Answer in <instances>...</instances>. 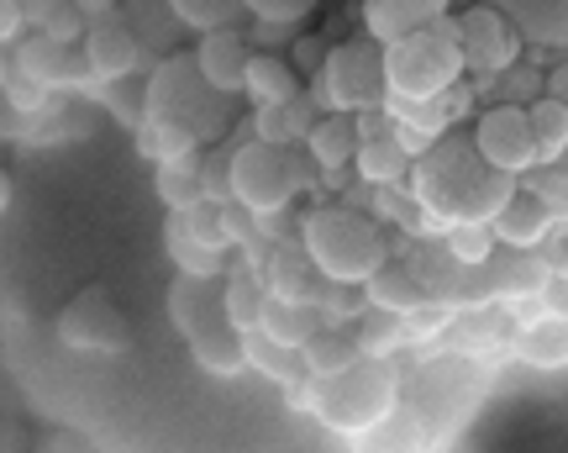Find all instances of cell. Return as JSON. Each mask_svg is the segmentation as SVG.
<instances>
[{"mask_svg":"<svg viewBox=\"0 0 568 453\" xmlns=\"http://www.w3.org/2000/svg\"><path fill=\"white\" fill-rule=\"evenodd\" d=\"M426 443H432L426 427L400 406V412L385 416L379 427H368L364 437H353V453H422Z\"/></svg>","mask_w":568,"mask_h":453,"instance_id":"cell-27","label":"cell"},{"mask_svg":"<svg viewBox=\"0 0 568 453\" xmlns=\"http://www.w3.org/2000/svg\"><path fill=\"white\" fill-rule=\"evenodd\" d=\"M59 338H63V349H74V353H126L132 328H126V311L116 306L111 290L84 285L59 311Z\"/></svg>","mask_w":568,"mask_h":453,"instance_id":"cell-9","label":"cell"},{"mask_svg":"<svg viewBox=\"0 0 568 453\" xmlns=\"http://www.w3.org/2000/svg\"><path fill=\"white\" fill-rule=\"evenodd\" d=\"M169 322L180 332L184 343H195L205 332L226 328L232 316H226V295L216 280H195V274H180L174 285H169Z\"/></svg>","mask_w":568,"mask_h":453,"instance_id":"cell-13","label":"cell"},{"mask_svg":"<svg viewBox=\"0 0 568 453\" xmlns=\"http://www.w3.org/2000/svg\"><path fill=\"white\" fill-rule=\"evenodd\" d=\"M264 274V285L274 301H295V306H322L326 295V274L311 264V253L301 243H284L268 253V264L258 269Z\"/></svg>","mask_w":568,"mask_h":453,"instance_id":"cell-15","label":"cell"},{"mask_svg":"<svg viewBox=\"0 0 568 453\" xmlns=\"http://www.w3.org/2000/svg\"><path fill=\"white\" fill-rule=\"evenodd\" d=\"M479 401V380L468 359H432L416 374V391H410L406 412L426 427V437H443L447 427H458L468 416V406Z\"/></svg>","mask_w":568,"mask_h":453,"instance_id":"cell-8","label":"cell"},{"mask_svg":"<svg viewBox=\"0 0 568 453\" xmlns=\"http://www.w3.org/2000/svg\"><path fill=\"white\" fill-rule=\"evenodd\" d=\"M322 311L316 306H295V301H274L268 295V311H264V338H274V343H284V349H305L316 332H322Z\"/></svg>","mask_w":568,"mask_h":453,"instance_id":"cell-24","label":"cell"},{"mask_svg":"<svg viewBox=\"0 0 568 453\" xmlns=\"http://www.w3.org/2000/svg\"><path fill=\"white\" fill-rule=\"evenodd\" d=\"M516 185L521 180H510L479 159L474 138H447V132L410 169V195L437 222V232L458 222H495V211L516 195Z\"/></svg>","mask_w":568,"mask_h":453,"instance_id":"cell-1","label":"cell"},{"mask_svg":"<svg viewBox=\"0 0 568 453\" xmlns=\"http://www.w3.org/2000/svg\"><path fill=\"white\" fill-rule=\"evenodd\" d=\"M243 6H247V11H253L258 21H290V27L316 11V0H243Z\"/></svg>","mask_w":568,"mask_h":453,"instance_id":"cell-41","label":"cell"},{"mask_svg":"<svg viewBox=\"0 0 568 453\" xmlns=\"http://www.w3.org/2000/svg\"><path fill=\"white\" fill-rule=\"evenodd\" d=\"M548 95V69H531V63H516L500 74V101L510 105H537Z\"/></svg>","mask_w":568,"mask_h":453,"instance_id":"cell-39","label":"cell"},{"mask_svg":"<svg viewBox=\"0 0 568 453\" xmlns=\"http://www.w3.org/2000/svg\"><path fill=\"white\" fill-rule=\"evenodd\" d=\"M395 412H400V374L385 359H358L353 370L316 385V416L343 437H364Z\"/></svg>","mask_w":568,"mask_h":453,"instance_id":"cell-5","label":"cell"},{"mask_svg":"<svg viewBox=\"0 0 568 453\" xmlns=\"http://www.w3.org/2000/svg\"><path fill=\"white\" fill-rule=\"evenodd\" d=\"M142 117L159 127H180L201 148H211L232 127V101L205 84L195 53H169L142 80Z\"/></svg>","mask_w":568,"mask_h":453,"instance_id":"cell-2","label":"cell"},{"mask_svg":"<svg viewBox=\"0 0 568 453\" xmlns=\"http://www.w3.org/2000/svg\"><path fill=\"white\" fill-rule=\"evenodd\" d=\"M542 306L552 316H568V274H548V285H542Z\"/></svg>","mask_w":568,"mask_h":453,"instance_id":"cell-46","label":"cell"},{"mask_svg":"<svg viewBox=\"0 0 568 453\" xmlns=\"http://www.w3.org/2000/svg\"><path fill=\"white\" fill-rule=\"evenodd\" d=\"M301 248L311 253V264L322 269L337 285L364 290L379 269L389 264V243L379 222L368 211L353 207H316L301 217Z\"/></svg>","mask_w":568,"mask_h":453,"instance_id":"cell-3","label":"cell"},{"mask_svg":"<svg viewBox=\"0 0 568 453\" xmlns=\"http://www.w3.org/2000/svg\"><path fill=\"white\" fill-rule=\"evenodd\" d=\"M195 63H201V74L211 90H222V95H237L247 90V69H253V42H247L243 27H222V32H205L195 48Z\"/></svg>","mask_w":568,"mask_h":453,"instance_id":"cell-14","label":"cell"},{"mask_svg":"<svg viewBox=\"0 0 568 453\" xmlns=\"http://www.w3.org/2000/svg\"><path fill=\"white\" fill-rule=\"evenodd\" d=\"M232 159H237V143H211L201 153V190L216 207H232Z\"/></svg>","mask_w":568,"mask_h":453,"instance_id":"cell-38","label":"cell"},{"mask_svg":"<svg viewBox=\"0 0 568 453\" xmlns=\"http://www.w3.org/2000/svg\"><path fill=\"white\" fill-rule=\"evenodd\" d=\"M163 248H169V259L180 264V274H195V280H222L226 274V253H216V248L195 243L190 232L180 226V217L169 211V222H163Z\"/></svg>","mask_w":568,"mask_h":453,"instance_id":"cell-25","label":"cell"},{"mask_svg":"<svg viewBox=\"0 0 568 453\" xmlns=\"http://www.w3.org/2000/svg\"><path fill=\"white\" fill-rule=\"evenodd\" d=\"M353 169H358V180H364V185H400L410 169H416V159H410L395 138H374V143L358 148Z\"/></svg>","mask_w":568,"mask_h":453,"instance_id":"cell-28","label":"cell"},{"mask_svg":"<svg viewBox=\"0 0 568 453\" xmlns=\"http://www.w3.org/2000/svg\"><path fill=\"white\" fill-rule=\"evenodd\" d=\"M495 243H500V238H495V226L489 222H458V226H447L443 232V248L464 269L489 264V259H495Z\"/></svg>","mask_w":568,"mask_h":453,"instance_id":"cell-36","label":"cell"},{"mask_svg":"<svg viewBox=\"0 0 568 453\" xmlns=\"http://www.w3.org/2000/svg\"><path fill=\"white\" fill-rule=\"evenodd\" d=\"M247 105L264 111V105H290L301 95V69L284 59V53H258L253 48V69H247Z\"/></svg>","mask_w":568,"mask_h":453,"instance_id":"cell-19","label":"cell"},{"mask_svg":"<svg viewBox=\"0 0 568 453\" xmlns=\"http://www.w3.org/2000/svg\"><path fill=\"white\" fill-rule=\"evenodd\" d=\"M27 74V80H38L42 90H63V84H84L90 80V63H84V53L74 59L63 42H53V38H27V42H17V59H11Z\"/></svg>","mask_w":568,"mask_h":453,"instance_id":"cell-17","label":"cell"},{"mask_svg":"<svg viewBox=\"0 0 568 453\" xmlns=\"http://www.w3.org/2000/svg\"><path fill=\"white\" fill-rule=\"evenodd\" d=\"M516 353H521L527 364H537V370L568 364V316H552V311L531 316L527 328L516 332Z\"/></svg>","mask_w":568,"mask_h":453,"instance_id":"cell-23","label":"cell"},{"mask_svg":"<svg viewBox=\"0 0 568 453\" xmlns=\"http://www.w3.org/2000/svg\"><path fill=\"white\" fill-rule=\"evenodd\" d=\"M301 195V180H295V164H290V148L274 143H237V159H232V201L243 211H253L258 222L280 217L290 201Z\"/></svg>","mask_w":568,"mask_h":453,"instance_id":"cell-7","label":"cell"},{"mask_svg":"<svg viewBox=\"0 0 568 453\" xmlns=\"http://www.w3.org/2000/svg\"><path fill=\"white\" fill-rule=\"evenodd\" d=\"M326 59H332V48H326L322 38H295L290 42V63H295L301 74H311V80L326 69Z\"/></svg>","mask_w":568,"mask_h":453,"instance_id":"cell-42","label":"cell"},{"mask_svg":"<svg viewBox=\"0 0 568 453\" xmlns=\"http://www.w3.org/2000/svg\"><path fill=\"white\" fill-rule=\"evenodd\" d=\"M205 153V148H201ZM201 153L195 159H180V164H159V201L169 211H190L205 201L201 190Z\"/></svg>","mask_w":568,"mask_h":453,"instance_id":"cell-35","label":"cell"},{"mask_svg":"<svg viewBox=\"0 0 568 453\" xmlns=\"http://www.w3.org/2000/svg\"><path fill=\"white\" fill-rule=\"evenodd\" d=\"M253 138H258V143H274V148H290L295 143L290 111H284V105H264V111H253Z\"/></svg>","mask_w":568,"mask_h":453,"instance_id":"cell-40","label":"cell"},{"mask_svg":"<svg viewBox=\"0 0 568 453\" xmlns=\"http://www.w3.org/2000/svg\"><path fill=\"white\" fill-rule=\"evenodd\" d=\"M426 6H432V11H437V17H443L447 6H453V0H426Z\"/></svg>","mask_w":568,"mask_h":453,"instance_id":"cell-49","label":"cell"},{"mask_svg":"<svg viewBox=\"0 0 568 453\" xmlns=\"http://www.w3.org/2000/svg\"><path fill=\"white\" fill-rule=\"evenodd\" d=\"M190 359H195L205 374H243L247 370V332H237L226 322V328L195 338V343H190Z\"/></svg>","mask_w":568,"mask_h":453,"instance_id":"cell-26","label":"cell"},{"mask_svg":"<svg viewBox=\"0 0 568 453\" xmlns=\"http://www.w3.org/2000/svg\"><path fill=\"white\" fill-rule=\"evenodd\" d=\"M122 11H126V21L138 27L142 48H148V53L159 48L163 59H169V42H174V32H180V17L169 11V0H126Z\"/></svg>","mask_w":568,"mask_h":453,"instance_id":"cell-34","label":"cell"},{"mask_svg":"<svg viewBox=\"0 0 568 453\" xmlns=\"http://www.w3.org/2000/svg\"><path fill=\"white\" fill-rule=\"evenodd\" d=\"M126 0H74V11H80V17H111V11H122Z\"/></svg>","mask_w":568,"mask_h":453,"instance_id":"cell-48","label":"cell"},{"mask_svg":"<svg viewBox=\"0 0 568 453\" xmlns=\"http://www.w3.org/2000/svg\"><path fill=\"white\" fill-rule=\"evenodd\" d=\"M284 111H290V127H295V143H305V138H311V127L326 117L316 95H295V101L284 105Z\"/></svg>","mask_w":568,"mask_h":453,"instance_id":"cell-44","label":"cell"},{"mask_svg":"<svg viewBox=\"0 0 568 453\" xmlns=\"http://www.w3.org/2000/svg\"><path fill=\"white\" fill-rule=\"evenodd\" d=\"M301 353H305V370L316 374V380H332V374L353 370V364L364 359L358 343H353V332H343V328H322Z\"/></svg>","mask_w":568,"mask_h":453,"instance_id":"cell-29","label":"cell"},{"mask_svg":"<svg viewBox=\"0 0 568 453\" xmlns=\"http://www.w3.org/2000/svg\"><path fill=\"white\" fill-rule=\"evenodd\" d=\"M80 53L90 63V80H101V84L132 80V74H142V63H148V48H142L138 27L126 21V11H111V17L90 21Z\"/></svg>","mask_w":568,"mask_h":453,"instance_id":"cell-12","label":"cell"},{"mask_svg":"<svg viewBox=\"0 0 568 453\" xmlns=\"http://www.w3.org/2000/svg\"><path fill=\"white\" fill-rule=\"evenodd\" d=\"M458 42H464V63L479 74V80H500L506 69H516V53H521V38L510 17H500L495 6H468L458 17Z\"/></svg>","mask_w":568,"mask_h":453,"instance_id":"cell-11","label":"cell"},{"mask_svg":"<svg viewBox=\"0 0 568 453\" xmlns=\"http://www.w3.org/2000/svg\"><path fill=\"white\" fill-rule=\"evenodd\" d=\"M247 370H258L264 380H274V385H290V380L305 374V353L284 349V343L264 338V332H247Z\"/></svg>","mask_w":568,"mask_h":453,"instance_id":"cell-33","label":"cell"},{"mask_svg":"<svg viewBox=\"0 0 568 453\" xmlns=\"http://www.w3.org/2000/svg\"><path fill=\"white\" fill-rule=\"evenodd\" d=\"M222 295H226V316H232V328L237 332H258L264 328V311H268V285H264V274L253 264H237L226 269V285H222Z\"/></svg>","mask_w":568,"mask_h":453,"instance_id":"cell-21","label":"cell"},{"mask_svg":"<svg viewBox=\"0 0 568 453\" xmlns=\"http://www.w3.org/2000/svg\"><path fill=\"white\" fill-rule=\"evenodd\" d=\"M521 190H531L552 211V222L568 226V159L564 164H537L531 174H521Z\"/></svg>","mask_w":568,"mask_h":453,"instance_id":"cell-37","label":"cell"},{"mask_svg":"<svg viewBox=\"0 0 568 453\" xmlns=\"http://www.w3.org/2000/svg\"><path fill=\"white\" fill-rule=\"evenodd\" d=\"M169 11L180 17L184 32H222V27H243L253 11L243 0H169Z\"/></svg>","mask_w":568,"mask_h":453,"instance_id":"cell-31","label":"cell"},{"mask_svg":"<svg viewBox=\"0 0 568 453\" xmlns=\"http://www.w3.org/2000/svg\"><path fill=\"white\" fill-rule=\"evenodd\" d=\"M495 238L506 248H516V253H537V248L548 243L552 232H558V222H552V211L531 195V190H521L516 185V195H510L506 207L495 211Z\"/></svg>","mask_w":568,"mask_h":453,"instance_id":"cell-16","label":"cell"},{"mask_svg":"<svg viewBox=\"0 0 568 453\" xmlns=\"http://www.w3.org/2000/svg\"><path fill=\"white\" fill-rule=\"evenodd\" d=\"M311 95L326 111H347V117H368V111H389V80H385V48L374 38L337 42L326 69L316 74Z\"/></svg>","mask_w":568,"mask_h":453,"instance_id":"cell-6","label":"cell"},{"mask_svg":"<svg viewBox=\"0 0 568 453\" xmlns=\"http://www.w3.org/2000/svg\"><path fill=\"white\" fill-rule=\"evenodd\" d=\"M316 385H322V380H316L311 370H305L301 380L280 385V391H284V406H290V412H316Z\"/></svg>","mask_w":568,"mask_h":453,"instance_id":"cell-45","label":"cell"},{"mask_svg":"<svg viewBox=\"0 0 568 453\" xmlns=\"http://www.w3.org/2000/svg\"><path fill=\"white\" fill-rule=\"evenodd\" d=\"M364 301L368 306H379V311H395V316H406V311H416V306H426L432 295H426V285H422V274L410 264H385L374 280L364 285Z\"/></svg>","mask_w":568,"mask_h":453,"instance_id":"cell-22","label":"cell"},{"mask_svg":"<svg viewBox=\"0 0 568 453\" xmlns=\"http://www.w3.org/2000/svg\"><path fill=\"white\" fill-rule=\"evenodd\" d=\"M474 148H479V159H485L489 169H500V174H510V180H521V174H531L537 169V132H531V111L527 105H489V111H479V122H474Z\"/></svg>","mask_w":568,"mask_h":453,"instance_id":"cell-10","label":"cell"},{"mask_svg":"<svg viewBox=\"0 0 568 453\" xmlns=\"http://www.w3.org/2000/svg\"><path fill=\"white\" fill-rule=\"evenodd\" d=\"M432 21H437V11H432L426 0H364V27L379 48L410 38V32H422Z\"/></svg>","mask_w":568,"mask_h":453,"instance_id":"cell-20","label":"cell"},{"mask_svg":"<svg viewBox=\"0 0 568 453\" xmlns=\"http://www.w3.org/2000/svg\"><path fill=\"white\" fill-rule=\"evenodd\" d=\"M305 148H311V159L322 164V180L326 174H343V169L358 159V148H364V138H358V117H347V111H326L322 122L311 127Z\"/></svg>","mask_w":568,"mask_h":453,"instance_id":"cell-18","label":"cell"},{"mask_svg":"<svg viewBox=\"0 0 568 453\" xmlns=\"http://www.w3.org/2000/svg\"><path fill=\"white\" fill-rule=\"evenodd\" d=\"M548 95L568 105V59H558V63L548 69Z\"/></svg>","mask_w":568,"mask_h":453,"instance_id":"cell-47","label":"cell"},{"mask_svg":"<svg viewBox=\"0 0 568 453\" xmlns=\"http://www.w3.org/2000/svg\"><path fill=\"white\" fill-rule=\"evenodd\" d=\"M353 343H358L364 359H389V353L400 349V343H410V338H406V322H400L395 311L368 306V311H358V322H353Z\"/></svg>","mask_w":568,"mask_h":453,"instance_id":"cell-30","label":"cell"},{"mask_svg":"<svg viewBox=\"0 0 568 453\" xmlns=\"http://www.w3.org/2000/svg\"><path fill=\"white\" fill-rule=\"evenodd\" d=\"M531 111V132H537V164H564L568 159V105L542 95Z\"/></svg>","mask_w":568,"mask_h":453,"instance_id":"cell-32","label":"cell"},{"mask_svg":"<svg viewBox=\"0 0 568 453\" xmlns=\"http://www.w3.org/2000/svg\"><path fill=\"white\" fill-rule=\"evenodd\" d=\"M464 69L468 63H464V42H458V21L447 17H437L432 27L385 48L389 101H437V95L453 90V80Z\"/></svg>","mask_w":568,"mask_h":453,"instance_id":"cell-4","label":"cell"},{"mask_svg":"<svg viewBox=\"0 0 568 453\" xmlns=\"http://www.w3.org/2000/svg\"><path fill=\"white\" fill-rule=\"evenodd\" d=\"M11 6H17V17H27L32 27H42V32H48L63 11H74V0H11Z\"/></svg>","mask_w":568,"mask_h":453,"instance_id":"cell-43","label":"cell"}]
</instances>
